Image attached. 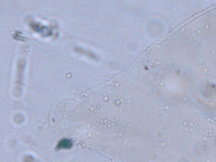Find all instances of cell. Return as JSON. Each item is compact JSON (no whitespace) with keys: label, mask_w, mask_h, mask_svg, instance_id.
<instances>
[{"label":"cell","mask_w":216,"mask_h":162,"mask_svg":"<svg viewBox=\"0 0 216 162\" xmlns=\"http://www.w3.org/2000/svg\"><path fill=\"white\" fill-rule=\"evenodd\" d=\"M72 146V142L68 139H63L61 141L57 146L58 149H68L71 148Z\"/></svg>","instance_id":"obj_1"}]
</instances>
